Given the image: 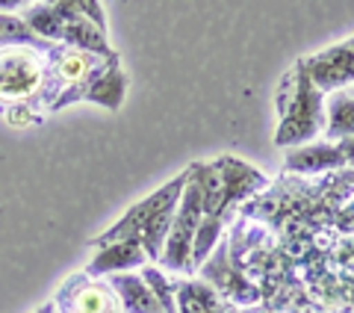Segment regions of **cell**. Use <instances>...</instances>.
I'll return each instance as SVG.
<instances>
[{"instance_id": "1", "label": "cell", "mask_w": 354, "mask_h": 313, "mask_svg": "<svg viewBox=\"0 0 354 313\" xmlns=\"http://www.w3.org/2000/svg\"><path fill=\"white\" fill-rule=\"evenodd\" d=\"M198 177H201V216L204 231L198 233V245H195V260L201 263V257H207L209 245L216 242V233L221 225V216L230 207V201L242 198L251 189L263 186V175H257L248 166L236 163L234 156H225L213 166H198Z\"/></svg>"}, {"instance_id": "2", "label": "cell", "mask_w": 354, "mask_h": 313, "mask_svg": "<svg viewBox=\"0 0 354 313\" xmlns=\"http://www.w3.org/2000/svg\"><path fill=\"white\" fill-rule=\"evenodd\" d=\"M278 107L283 113L281 130H278V136H274L278 145L304 142L319 130V125H322V95L316 92L313 83H310L304 60L283 77Z\"/></svg>"}, {"instance_id": "3", "label": "cell", "mask_w": 354, "mask_h": 313, "mask_svg": "<svg viewBox=\"0 0 354 313\" xmlns=\"http://www.w3.org/2000/svg\"><path fill=\"white\" fill-rule=\"evenodd\" d=\"M195 175H198V166H192ZM201 177H192L189 186L183 193V207L177 219L171 222V240H169V249H165V266L169 269H183L186 260H189V245L195 237V228L201 225Z\"/></svg>"}, {"instance_id": "4", "label": "cell", "mask_w": 354, "mask_h": 313, "mask_svg": "<svg viewBox=\"0 0 354 313\" xmlns=\"http://www.w3.org/2000/svg\"><path fill=\"white\" fill-rule=\"evenodd\" d=\"M304 69L310 83L319 89H337L342 83L354 80V44H339V48H330L325 53H316V57L304 60Z\"/></svg>"}, {"instance_id": "5", "label": "cell", "mask_w": 354, "mask_h": 313, "mask_svg": "<svg viewBox=\"0 0 354 313\" xmlns=\"http://www.w3.org/2000/svg\"><path fill=\"white\" fill-rule=\"evenodd\" d=\"M186 181H189V175H180V177H174L169 186L160 189V204H157V210H153V216L148 219L145 231H142V245H145V251H148L151 257L160 254V245H162V240H165V233L171 231L174 201H177V195H180V189H183Z\"/></svg>"}, {"instance_id": "6", "label": "cell", "mask_w": 354, "mask_h": 313, "mask_svg": "<svg viewBox=\"0 0 354 313\" xmlns=\"http://www.w3.org/2000/svg\"><path fill=\"white\" fill-rule=\"evenodd\" d=\"M39 83L36 60L24 51H9L0 57V95L21 98L30 95Z\"/></svg>"}, {"instance_id": "7", "label": "cell", "mask_w": 354, "mask_h": 313, "mask_svg": "<svg viewBox=\"0 0 354 313\" xmlns=\"http://www.w3.org/2000/svg\"><path fill=\"white\" fill-rule=\"evenodd\" d=\"M334 166H346L339 145H313V148L292 151L286 156V169L290 172H322V169H334Z\"/></svg>"}, {"instance_id": "8", "label": "cell", "mask_w": 354, "mask_h": 313, "mask_svg": "<svg viewBox=\"0 0 354 313\" xmlns=\"http://www.w3.org/2000/svg\"><path fill=\"white\" fill-rule=\"evenodd\" d=\"M142 263V249L136 240L127 242H113L109 249H104L101 254L88 263V275H101V272H113V269H127V266Z\"/></svg>"}, {"instance_id": "9", "label": "cell", "mask_w": 354, "mask_h": 313, "mask_svg": "<svg viewBox=\"0 0 354 313\" xmlns=\"http://www.w3.org/2000/svg\"><path fill=\"white\" fill-rule=\"evenodd\" d=\"M328 139H348L354 136V95H337L330 100L328 118Z\"/></svg>"}, {"instance_id": "10", "label": "cell", "mask_w": 354, "mask_h": 313, "mask_svg": "<svg viewBox=\"0 0 354 313\" xmlns=\"http://www.w3.org/2000/svg\"><path fill=\"white\" fill-rule=\"evenodd\" d=\"M115 287L127 296V307L136 313H160V301L153 293H148L145 284L136 281V278H118Z\"/></svg>"}, {"instance_id": "11", "label": "cell", "mask_w": 354, "mask_h": 313, "mask_svg": "<svg viewBox=\"0 0 354 313\" xmlns=\"http://www.w3.org/2000/svg\"><path fill=\"white\" fill-rule=\"evenodd\" d=\"M88 69H92V62H88V57H83V53H65L62 62H59V74L65 77V80L71 83H80L83 77L88 74Z\"/></svg>"}, {"instance_id": "12", "label": "cell", "mask_w": 354, "mask_h": 313, "mask_svg": "<svg viewBox=\"0 0 354 313\" xmlns=\"http://www.w3.org/2000/svg\"><path fill=\"white\" fill-rule=\"evenodd\" d=\"M80 313H109V298L104 289H86V293H80Z\"/></svg>"}, {"instance_id": "13", "label": "cell", "mask_w": 354, "mask_h": 313, "mask_svg": "<svg viewBox=\"0 0 354 313\" xmlns=\"http://www.w3.org/2000/svg\"><path fill=\"white\" fill-rule=\"evenodd\" d=\"M339 151H342V160H346V163H351V166H354V136L342 139V142H339Z\"/></svg>"}, {"instance_id": "14", "label": "cell", "mask_w": 354, "mask_h": 313, "mask_svg": "<svg viewBox=\"0 0 354 313\" xmlns=\"http://www.w3.org/2000/svg\"><path fill=\"white\" fill-rule=\"evenodd\" d=\"M351 44H354V39H351Z\"/></svg>"}]
</instances>
